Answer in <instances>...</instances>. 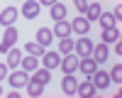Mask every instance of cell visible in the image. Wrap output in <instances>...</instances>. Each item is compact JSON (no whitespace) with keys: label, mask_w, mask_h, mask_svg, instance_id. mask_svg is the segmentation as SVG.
<instances>
[{"label":"cell","mask_w":122,"mask_h":98,"mask_svg":"<svg viewBox=\"0 0 122 98\" xmlns=\"http://www.w3.org/2000/svg\"><path fill=\"white\" fill-rule=\"evenodd\" d=\"M15 42H17V29L10 25L7 29H5V34H3V39H0V52L3 54H7L10 49L15 47Z\"/></svg>","instance_id":"1"},{"label":"cell","mask_w":122,"mask_h":98,"mask_svg":"<svg viewBox=\"0 0 122 98\" xmlns=\"http://www.w3.org/2000/svg\"><path fill=\"white\" fill-rule=\"evenodd\" d=\"M78 54L76 52H68V54H64V59H61V71H64V74H73L76 71V69H78Z\"/></svg>","instance_id":"2"},{"label":"cell","mask_w":122,"mask_h":98,"mask_svg":"<svg viewBox=\"0 0 122 98\" xmlns=\"http://www.w3.org/2000/svg\"><path fill=\"white\" fill-rule=\"evenodd\" d=\"M7 78H10V86H12V88H22V86H27V81H29L32 76H29V71H25V69H22V71H17V69H15Z\"/></svg>","instance_id":"3"},{"label":"cell","mask_w":122,"mask_h":98,"mask_svg":"<svg viewBox=\"0 0 122 98\" xmlns=\"http://www.w3.org/2000/svg\"><path fill=\"white\" fill-rule=\"evenodd\" d=\"M90 78H93V86H95V91H105V88L110 86V74H105V71H95L90 74Z\"/></svg>","instance_id":"4"},{"label":"cell","mask_w":122,"mask_h":98,"mask_svg":"<svg viewBox=\"0 0 122 98\" xmlns=\"http://www.w3.org/2000/svg\"><path fill=\"white\" fill-rule=\"evenodd\" d=\"M76 88H78V78L73 74H66L64 78H61V91H64L66 96H76Z\"/></svg>","instance_id":"5"},{"label":"cell","mask_w":122,"mask_h":98,"mask_svg":"<svg viewBox=\"0 0 122 98\" xmlns=\"http://www.w3.org/2000/svg\"><path fill=\"white\" fill-rule=\"evenodd\" d=\"M95 69H98V61H95L93 56H81V59H78V71H81V74L90 76Z\"/></svg>","instance_id":"6"},{"label":"cell","mask_w":122,"mask_h":98,"mask_svg":"<svg viewBox=\"0 0 122 98\" xmlns=\"http://www.w3.org/2000/svg\"><path fill=\"white\" fill-rule=\"evenodd\" d=\"M22 17H27V20L39 17V0H25V5H22Z\"/></svg>","instance_id":"7"},{"label":"cell","mask_w":122,"mask_h":98,"mask_svg":"<svg viewBox=\"0 0 122 98\" xmlns=\"http://www.w3.org/2000/svg\"><path fill=\"white\" fill-rule=\"evenodd\" d=\"M71 32H76V34H81V37H86L88 32H90V22L86 17H76L73 22H71Z\"/></svg>","instance_id":"8"},{"label":"cell","mask_w":122,"mask_h":98,"mask_svg":"<svg viewBox=\"0 0 122 98\" xmlns=\"http://www.w3.org/2000/svg\"><path fill=\"white\" fill-rule=\"evenodd\" d=\"M73 52L78 54V56H90V52H93V42L90 39H78V42L73 44Z\"/></svg>","instance_id":"9"},{"label":"cell","mask_w":122,"mask_h":98,"mask_svg":"<svg viewBox=\"0 0 122 98\" xmlns=\"http://www.w3.org/2000/svg\"><path fill=\"white\" fill-rule=\"evenodd\" d=\"M42 64H44V69H56L59 64H61V56H59V52H44V56H42Z\"/></svg>","instance_id":"10"},{"label":"cell","mask_w":122,"mask_h":98,"mask_svg":"<svg viewBox=\"0 0 122 98\" xmlns=\"http://www.w3.org/2000/svg\"><path fill=\"white\" fill-rule=\"evenodd\" d=\"M37 42L42 44V47H49V44L54 42V32H51L49 27H39V29H37Z\"/></svg>","instance_id":"11"},{"label":"cell","mask_w":122,"mask_h":98,"mask_svg":"<svg viewBox=\"0 0 122 98\" xmlns=\"http://www.w3.org/2000/svg\"><path fill=\"white\" fill-rule=\"evenodd\" d=\"M107 54H110V52H107V44H105V42H100L98 47L93 44V52H90V56H93L98 64H100V61H107Z\"/></svg>","instance_id":"12"},{"label":"cell","mask_w":122,"mask_h":98,"mask_svg":"<svg viewBox=\"0 0 122 98\" xmlns=\"http://www.w3.org/2000/svg\"><path fill=\"white\" fill-rule=\"evenodd\" d=\"M51 32H54V37H68L71 34V22H66V20H56V25H54V29H51Z\"/></svg>","instance_id":"13"},{"label":"cell","mask_w":122,"mask_h":98,"mask_svg":"<svg viewBox=\"0 0 122 98\" xmlns=\"http://www.w3.org/2000/svg\"><path fill=\"white\" fill-rule=\"evenodd\" d=\"M17 20V7H5L3 12H0V25H5V27H10Z\"/></svg>","instance_id":"14"},{"label":"cell","mask_w":122,"mask_h":98,"mask_svg":"<svg viewBox=\"0 0 122 98\" xmlns=\"http://www.w3.org/2000/svg\"><path fill=\"white\" fill-rule=\"evenodd\" d=\"M76 93H78L81 98H93V96H95V86H93V81H83V83H78Z\"/></svg>","instance_id":"15"},{"label":"cell","mask_w":122,"mask_h":98,"mask_svg":"<svg viewBox=\"0 0 122 98\" xmlns=\"http://www.w3.org/2000/svg\"><path fill=\"white\" fill-rule=\"evenodd\" d=\"M5 64H7V69H17L20 64H22V54H20V49H15V47L10 49V52H7V61H5Z\"/></svg>","instance_id":"16"},{"label":"cell","mask_w":122,"mask_h":98,"mask_svg":"<svg viewBox=\"0 0 122 98\" xmlns=\"http://www.w3.org/2000/svg\"><path fill=\"white\" fill-rule=\"evenodd\" d=\"M100 39H103L105 44L117 42V39H120V29H117V25H115V27H105V29H103V37H100Z\"/></svg>","instance_id":"17"},{"label":"cell","mask_w":122,"mask_h":98,"mask_svg":"<svg viewBox=\"0 0 122 98\" xmlns=\"http://www.w3.org/2000/svg\"><path fill=\"white\" fill-rule=\"evenodd\" d=\"M32 81H39L42 86H46L49 81H51V71H49V69H34V76H32Z\"/></svg>","instance_id":"18"},{"label":"cell","mask_w":122,"mask_h":98,"mask_svg":"<svg viewBox=\"0 0 122 98\" xmlns=\"http://www.w3.org/2000/svg\"><path fill=\"white\" fill-rule=\"evenodd\" d=\"M100 12H103V10H100V5L98 3H88V7H86V20H88V22H93V20H98L100 17Z\"/></svg>","instance_id":"19"},{"label":"cell","mask_w":122,"mask_h":98,"mask_svg":"<svg viewBox=\"0 0 122 98\" xmlns=\"http://www.w3.org/2000/svg\"><path fill=\"white\" fill-rule=\"evenodd\" d=\"M25 52H27V54H32V56H39V59H42L44 52H46V47H42L39 42H29V44L25 47Z\"/></svg>","instance_id":"20"},{"label":"cell","mask_w":122,"mask_h":98,"mask_svg":"<svg viewBox=\"0 0 122 98\" xmlns=\"http://www.w3.org/2000/svg\"><path fill=\"white\" fill-rule=\"evenodd\" d=\"M22 69H25V71H34V69H39V56H32V54L22 56Z\"/></svg>","instance_id":"21"},{"label":"cell","mask_w":122,"mask_h":98,"mask_svg":"<svg viewBox=\"0 0 122 98\" xmlns=\"http://www.w3.org/2000/svg\"><path fill=\"white\" fill-rule=\"evenodd\" d=\"M27 93L32 96V98H37V96L44 93V86L39 83V81H32V78H29V81H27Z\"/></svg>","instance_id":"22"},{"label":"cell","mask_w":122,"mask_h":98,"mask_svg":"<svg viewBox=\"0 0 122 98\" xmlns=\"http://www.w3.org/2000/svg\"><path fill=\"white\" fill-rule=\"evenodd\" d=\"M64 17H66V5L54 3L51 5V20H64Z\"/></svg>","instance_id":"23"},{"label":"cell","mask_w":122,"mask_h":98,"mask_svg":"<svg viewBox=\"0 0 122 98\" xmlns=\"http://www.w3.org/2000/svg\"><path fill=\"white\" fill-rule=\"evenodd\" d=\"M98 22L103 25V29H105V27H115V15H112V12H100Z\"/></svg>","instance_id":"24"},{"label":"cell","mask_w":122,"mask_h":98,"mask_svg":"<svg viewBox=\"0 0 122 98\" xmlns=\"http://www.w3.org/2000/svg\"><path fill=\"white\" fill-rule=\"evenodd\" d=\"M73 39L71 37H61V42H59V49H61V54H68V52H73Z\"/></svg>","instance_id":"25"},{"label":"cell","mask_w":122,"mask_h":98,"mask_svg":"<svg viewBox=\"0 0 122 98\" xmlns=\"http://www.w3.org/2000/svg\"><path fill=\"white\" fill-rule=\"evenodd\" d=\"M110 81H115L117 86L122 83V66H120V64H115V66H112V71H110Z\"/></svg>","instance_id":"26"},{"label":"cell","mask_w":122,"mask_h":98,"mask_svg":"<svg viewBox=\"0 0 122 98\" xmlns=\"http://www.w3.org/2000/svg\"><path fill=\"white\" fill-rule=\"evenodd\" d=\"M73 5H76V10H78V12H83V15H86V7H88V0H73Z\"/></svg>","instance_id":"27"},{"label":"cell","mask_w":122,"mask_h":98,"mask_svg":"<svg viewBox=\"0 0 122 98\" xmlns=\"http://www.w3.org/2000/svg\"><path fill=\"white\" fill-rule=\"evenodd\" d=\"M7 76V64H0V78Z\"/></svg>","instance_id":"28"},{"label":"cell","mask_w":122,"mask_h":98,"mask_svg":"<svg viewBox=\"0 0 122 98\" xmlns=\"http://www.w3.org/2000/svg\"><path fill=\"white\" fill-rule=\"evenodd\" d=\"M112 15H115V20H122V7H120V5L115 7V12H112Z\"/></svg>","instance_id":"29"},{"label":"cell","mask_w":122,"mask_h":98,"mask_svg":"<svg viewBox=\"0 0 122 98\" xmlns=\"http://www.w3.org/2000/svg\"><path fill=\"white\" fill-rule=\"evenodd\" d=\"M54 3H56V0H39V5H49V7H51Z\"/></svg>","instance_id":"30"},{"label":"cell","mask_w":122,"mask_h":98,"mask_svg":"<svg viewBox=\"0 0 122 98\" xmlns=\"http://www.w3.org/2000/svg\"><path fill=\"white\" fill-rule=\"evenodd\" d=\"M0 96H3V83H0Z\"/></svg>","instance_id":"31"}]
</instances>
